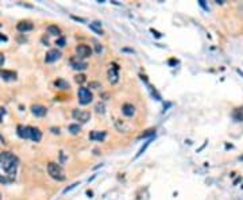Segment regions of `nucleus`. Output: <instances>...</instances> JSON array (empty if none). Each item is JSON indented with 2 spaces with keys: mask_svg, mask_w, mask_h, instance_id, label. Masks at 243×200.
Segmentation results:
<instances>
[{
  "mask_svg": "<svg viewBox=\"0 0 243 200\" xmlns=\"http://www.w3.org/2000/svg\"><path fill=\"white\" fill-rule=\"evenodd\" d=\"M0 169H3L5 172V176L8 180H14L16 169H18V158L14 156L9 151H4L0 154Z\"/></svg>",
  "mask_w": 243,
  "mask_h": 200,
  "instance_id": "obj_1",
  "label": "nucleus"
},
{
  "mask_svg": "<svg viewBox=\"0 0 243 200\" xmlns=\"http://www.w3.org/2000/svg\"><path fill=\"white\" fill-rule=\"evenodd\" d=\"M47 173L50 174V177L57 180V181H64L66 178L65 170L62 169L61 165L56 164V162H49L47 164Z\"/></svg>",
  "mask_w": 243,
  "mask_h": 200,
  "instance_id": "obj_2",
  "label": "nucleus"
},
{
  "mask_svg": "<svg viewBox=\"0 0 243 200\" xmlns=\"http://www.w3.org/2000/svg\"><path fill=\"white\" fill-rule=\"evenodd\" d=\"M93 100V95L88 88H80L79 89V102L83 106H87Z\"/></svg>",
  "mask_w": 243,
  "mask_h": 200,
  "instance_id": "obj_3",
  "label": "nucleus"
},
{
  "mask_svg": "<svg viewBox=\"0 0 243 200\" xmlns=\"http://www.w3.org/2000/svg\"><path fill=\"white\" fill-rule=\"evenodd\" d=\"M72 116L74 120H79L80 123H87L89 119H91V114L88 111H84V110H73L72 112Z\"/></svg>",
  "mask_w": 243,
  "mask_h": 200,
  "instance_id": "obj_4",
  "label": "nucleus"
},
{
  "mask_svg": "<svg viewBox=\"0 0 243 200\" xmlns=\"http://www.w3.org/2000/svg\"><path fill=\"white\" fill-rule=\"evenodd\" d=\"M119 66L116 65V64H112V66L108 69V81H110L111 84H116L118 81H119Z\"/></svg>",
  "mask_w": 243,
  "mask_h": 200,
  "instance_id": "obj_5",
  "label": "nucleus"
},
{
  "mask_svg": "<svg viewBox=\"0 0 243 200\" xmlns=\"http://www.w3.org/2000/svg\"><path fill=\"white\" fill-rule=\"evenodd\" d=\"M76 53H77V57L79 58H87L92 54V49L89 47L88 45H79L76 47Z\"/></svg>",
  "mask_w": 243,
  "mask_h": 200,
  "instance_id": "obj_6",
  "label": "nucleus"
},
{
  "mask_svg": "<svg viewBox=\"0 0 243 200\" xmlns=\"http://www.w3.org/2000/svg\"><path fill=\"white\" fill-rule=\"evenodd\" d=\"M60 57H61V52L57 49H50L46 53V57H45V61L46 62H54V61H57V60H60Z\"/></svg>",
  "mask_w": 243,
  "mask_h": 200,
  "instance_id": "obj_7",
  "label": "nucleus"
},
{
  "mask_svg": "<svg viewBox=\"0 0 243 200\" xmlns=\"http://www.w3.org/2000/svg\"><path fill=\"white\" fill-rule=\"evenodd\" d=\"M31 112H32V115L38 116V118H42L47 114V108L43 106H41V104H34V106L31 107Z\"/></svg>",
  "mask_w": 243,
  "mask_h": 200,
  "instance_id": "obj_8",
  "label": "nucleus"
},
{
  "mask_svg": "<svg viewBox=\"0 0 243 200\" xmlns=\"http://www.w3.org/2000/svg\"><path fill=\"white\" fill-rule=\"evenodd\" d=\"M18 135L20 138H23V139H30L31 137V127L30 126H18Z\"/></svg>",
  "mask_w": 243,
  "mask_h": 200,
  "instance_id": "obj_9",
  "label": "nucleus"
},
{
  "mask_svg": "<svg viewBox=\"0 0 243 200\" xmlns=\"http://www.w3.org/2000/svg\"><path fill=\"white\" fill-rule=\"evenodd\" d=\"M16 28H18V31H20V33H27V31H31V30L34 28V26H32V23L28 22V20H22V22L18 23Z\"/></svg>",
  "mask_w": 243,
  "mask_h": 200,
  "instance_id": "obj_10",
  "label": "nucleus"
},
{
  "mask_svg": "<svg viewBox=\"0 0 243 200\" xmlns=\"http://www.w3.org/2000/svg\"><path fill=\"white\" fill-rule=\"evenodd\" d=\"M70 62H72V66H73L74 71H85L87 66H88V64L84 62V61H80L79 57H77V60H76V58H72Z\"/></svg>",
  "mask_w": 243,
  "mask_h": 200,
  "instance_id": "obj_11",
  "label": "nucleus"
},
{
  "mask_svg": "<svg viewBox=\"0 0 243 200\" xmlns=\"http://www.w3.org/2000/svg\"><path fill=\"white\" fill-rule=\"evenodd\" d=\"M107 137V133L106 131H92L89 134V138L92 141H97V142H103Z\"/></svg>",
  "mask_w": 243,
  "mask_h": 200,
  "instance_id": "obj_12",
  "label": "nucleus"
},
{
  "mask_svg": "<svg viewBox=\"0 0 243 200\" xmlns=\"http://www.w3.org/2000/svg\"><path fill=\"white\" fill-rule=\"evenodd\" d=\"M122 112H123L126 116H133L134 114H135V107H134L133 104H130V103H126V104H123V107H122Z\"/></svg>",
  "mask_w": 243,
  "mask_h": 200,
  "instance_id": "obj_13",
  "label": "nucleus"
},
{
  "mask_svg": "<svg viewBox=\"0 0 243 200\" xmlns=\"http://www.w3.org/2000/svg\"><path fill=\"white\" fill-rule=\"evenodd\" d=\"M0 76L4 80H15L16 79V73L12 71H5V69H0Z\"/></svg>",
  "mask_w": 243,
  "mask_h": 200,
  "instance_id": "obj_14",
  "label": "nucleus"
},
{
  "mask_svg": "<svg viewBox=\"0 0 243 200\" xmlns=\"http://www.w3.org/2000/svg\"><path fill=\"white\" fill-rule=\"evenodd\" d=\"M30 139H32L34 142H39L41 139H42V133H41L39 129H37V127H31V137Z\"/></svg>",
  "mask_w": 243,
  "mask_h": 200,
  "instance_id": "obj_15",
  "label": "nucleus"
},
{
  "mask_svg": "<svg viewBox=\"0 0 243 200\" xmlns=\"http://www.w3.org/2000/svg\"><path fill=\"white\" fill-rule=\"evenodd\" d=\"M54 85L60 89H69L70 88V87H69V83L65 81V80H62V79H58V80L54 81Z\"/></svg>",
  "mask_w": 243,
  "mask_h": 200,
  "instance_id": "obj_16",
  "label": "nucleus"
},
{
  "mask_svg": "<svg viewBox=\"0 0 243 200\" xmlns=\"http://www.w3.org/2000/svg\"><path fill=\"white\" fill-rule=\"evenodd\" d=\"M47 33L50 34V35H60L61 34V30H60V27H57L56 24H50V26H47Z\"/></svg>",
  "mask_w": 243,
  "mask_h": 200,
  "instance_id": "obj_17",
  "label": "nucleus"
},
{
  "mask_svg": "<svg viewBox=\"0 0 243 200\" xmlns=\"http://www.w3.org/2000/svg\"><path fill=\"white\" fill-rule=\"evenodd\" d=\"M89 28H91V30H93L95 33H97V34H100V35L103 34V31H102V23H100V22L91 23V24H89Z\"/></svg>",
  "mask_w": 243,
  "mask_h": 200,
  "instance_id": "obj_18",
  "label": "nucleus"
},
{
  "mask_svg": "<svg viewBox=\"0 0 243 200\" xmlns=\"http://www.w3.org/2000/svg\"><path fill=\"white\" fill-rule=\"evenodd\" d=\"M232 118H234L236 122H243V108L235 110L234 114H232Z\"/></svg>",
  "mask_w": 243,
  "mask_h": 200,
  "instance_id": "obj_19",
  "label": "nucleus"
},
{
  "mask_svg": "<svg viewBox=\"0 0 243 200\" xmlns=\"http://www.w3.org/2000/svg\"><path fill=\"white\" fill-rule=\"evenodd\" d=\"M69 131H70V134H73V135H77V134L81 131V127H80L79 123H72V125H69Z\"/></svg>",
  "mask_w": 243,
  "mask_h": 200,
  "instance_id": "obj_20",
  "label": "nucleus"
},
{
  "mask_svg": "<svg viewBox=\"0 0 243 200\" xmlns=\"http://www.w3.org/2000/svg\"><path fill=\"white\" fill-rule=\"evenodd\" d=\"M151 141H153V138H150L149 141H146V142H145V145H143V146H142L141 149H139V151H138V153H137V156H135V158H138V157H141L142 154L145 153V151H146V149H147V147H149V145H150V143H151Z\"/></svg>",
  "mask_w": 243,
  "mask_h": 200,
  "instance_id": "obj_21",
  "label": "nucleus"
},
{
  "mask_svg": "<svg viewBox=\"0 0 243 200\" xmlns=\"http://www.w3.org/2000/svg\"><path fill=\"white\" fill-rule=\"evenodd\" d=\"M153 135H155V130L154 129L147 130V133H143L142 135H139V139H143V138H147V137L153 138Z\"/></svg>",
  "mask_w": 243,
  "mask_h": 200,
  "instance_id": "obj_22",
  "label": "nucleus"
},
{
  "mask_svg": "<svg viewBox=\"0 0 243 200\" xmlns=\"http://www.w3.org/2000/svg\"><path fill=\"white\" fill-rule=\"evenodd\" d=\"M74 80H76V83H79V84H83L85 80H87V76L85 75H77L74 77Z\"/></svg>",
  "mask_w": 243,
  "mask_h": 200,
  "instance_id": "obj_23",
  "label": "nucleus"
},
{
  "mask_svg": "<svg viewBox=\"0 0 243 200\" xmlns=\"http://www.w3.org/2000/svg\"><path fill=\"white\" fill-rule=\"evenodd\" d=\"M95 108H96L97 114H104V112H106V110H104V104H103V103H97Z\"/></svg>",
  "mask_w": 243,
  "mask_h": 200,
  "instance_id": "obj_24",
  "label": "nucleus"
},
{
  "mask_svg": "<svg viewBox=\"0 0 243 200\" xmlns=\"http://www.w3.org/2000/svg\"><path fill=\"white\" fill-rule=\"evenodd\" d=\"M65 42H66L65 38H64V37H60V38L57 39V42H56V45H58L60 47H64V46H65Z\"/></svg>",
  "mask_w": 243,
  "mask_h": 200,
  "instance_id": "obj_25",
  "label": "nucleus"
},
{
  "mask_svg": "<svg viewBox=\"0 0 243 200\" xmlns=\"http://www.w3.org/2000/svg\"><path fill=\"white\" fill-rule=\"evenodd\" d=\"M79 184H80V182H74V184H72L70 187H69V188H66V189H65V191H64V192L66 193V192H69V191H70V189H73V188H74V187H77Z\"/></svg>",
  "mask_w": 243,
  "mask_h": 200,
  "instance_id": "obj_26",
  "label": "nucleus"
},
{
  "mask_svg": "<svg viewBox=\"0 0 243 200\" xmlns=\"http://www.w3.org/2000/svg\"><path fill=\"white\" fill-rule=\"evenodd\" d=\"M199 4L201 5V7H203V8L205 9V11H208V5L205 4V3H204V0H200V1H199Z\"/></svg>",
  "mask_w": 243,
  "mask_h": 200,
  "instance_id": "obj_27",
  "label": "nucleus"
},
{
  "mask_svg": "<svg viewBox=\"0 0 243 200\" xmlns=\"http://www.w3.org/2000/svg\"><path fill=\"white\" fill-rule=\"evenodd\" d=\"M102 50H103V47H102V45H99V43H96V53H102Z\"/></svg>",
  "mask_w": 243,
  "mask_h": 200,
  "instance_id": "obj_28",
  "label": "nucleus"
},
{
  "mask_svg": "<svg viewBox=\"0 0 243 200\" xmlns=\"http://www.w3.org/2000/svg\"><path fill=\"white\" fill-rule=\"evenodd\" d=\"M89 87H92V88H100V84H99V83H91Z\"/></svg>",
  "mask_w": 243,
  "mask_h": 200,
  "instance_id": "obj_29",
  "label": "nucleus"
},
{
  "mask_svg": "<svg viewBox=\"0 0 243 200\" xmlns=\"http://www.w3.org/2000/svg\"><path fill=\"white\" fill-rule=\"evenodd\" d=\"M4 115H5V110H4V108H1V107H0V120H1V118H3Z\"/></svg>",
  "mask_w": 243,
  "mask_h": 200,
  "instance_id": "obj_30",
  "label": "nucleus"
},
{
  "mask_svg": "<svg viewBox=\"0 0 243 200\" xmlns=\"http://www.w3.org/2000/svg\"><path fill=\"white\" fill-rule=\"evenodd\" d=\"M3 64H4V56L0 53V65H3Z\"/></svg>",
  "mask_w": 243,
  "mask_h": 200,
  "instance_id": "obj_31",
  "label": "nucleus"
},
{
  "mask_svg": "<svg viewBox=\"0 0 243 200\" xmlns=\"http://www.w3.org/2000/svg\"><path fill=\"white\" fill-rule=\"evenodd\" d=\"M150 31H151V33H153V34H154V35H155V37H158V38H159V37H161V34H159V33H157V31H154V30H153V28H151V30H150Z\"/></svg>",
  "mask_w": 243,
  "mask_h": 200,
  "instance_id": "obj_32",
  "label": "nucleus"
},
{
  "mask_svg": "<svg viewBox=\"0 0 243 200\" xmlns=\"http://www.w3.org/2000/svg\"><path fill=\"white\" fill-rule=\"evenodd\" d=\"M51 131H53L54 134H60V130L58 129H51Z\"/></svg>",
  "mask_w": 243,
  "mask_h": 200,
  "instance_id": "obj_33",
  "label": "nucleus"
},
{
  "mask_svg": "<svg viewBox=\"0 0 243 200\" xmlns=\"http://www.w3.org/2000/svg\"><path fill=\"white\" fill-rule=\"evenodd\" d=\"M87 195H88L89 197H92V191H88V192H87Z\"/></svg>",
  "mask_w": 243,
  "mask_h": 200,
  "instance_id": "obj_34",
  "label": "nucleus"
},
{
  "mask_svg": "<svg viewBox=\"0 0 243 200\" xmlns=\"http://www.w3.org/2000/svg\"><path fill=\"white\" fill-rule=\"evenodd\" d=\"M240 160H242V161H243V156H242V157H240Z\"/></svg>",
  "mask_w": 243,
  "mask_h": 200,
  "instance_id": "obj_35",
  "label": "nucleus"
}]
</instances>
